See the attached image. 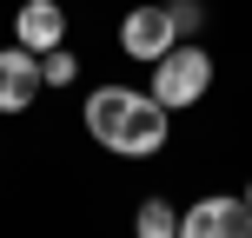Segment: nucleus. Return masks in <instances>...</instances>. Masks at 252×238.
Returning <instances> with one entry per match:
<instances>
[{
	"label": "nucleus",
	"mask_w": 252,
	"mask_h": 238,
	"mask_svg": "<svg viewBox=\"0 0 252 238\" xmlns=\"http://www.w3.org/2000/svg\"><path fill=\"white\" fill-rule=\"evenodd\" d=\"M206 86H213V53L199 47V40H179L166 60H153V100L166 106V113H179V106H199Z\"/></svg>",
	"instance_id": "obj_1"
},
{
	"label": "nucleus",
	"mask_w": 252,
	"mask_h": 238,
	"mask_svg": "<svg viewBox=\"0 0 252 238\" xmlns=\"http://www.w3.org/2000/svg\"><path fill=\"white\" fill-rule=\"evenodd\" d=\"M133 232H139V238H179V212H173L166 199H146L139 218H133Z\"/></svg>",
	"instance_id": "obj_8"
},
{
	"label": "nucleus",
	"mask_w": 252,
	"mask_h": 238,
	"mask_svg": "<svg viewBox=\"0 0 252 238\" xmlns=\"http://www.w3.org/2000/svg\"><path fill=\"white\" fill-rule=\"evenodd\" d=\"M246 205H252V185H246Z\"/></svg>",
	"instance_id": "obj_11"
},
{
	"label": "nucleus",
	"mask_w": 252,
	"mask_h": 238,
	"mask_svg": "<svg viewBox=\"0 0 252 238\" xmlns=\"http://www.w3.org/2000/svg\"><path fill=\"white\" fill-rule=\"evenodd\" d=\"M166 20H173V33H179V40H199L206 7H199V0H166Z\"/></svg>",
	"instance_id": "obj_9"
},
{
	"label": "nucleus",
	"mask_w": 252,
	"mask_h": 238,
	"mask_svg": "<svg viewBox=\"0 0 252 238\" xmlns=\"http://www.w3.org/2000/svg\"><path fill=\"white\" fill-rule=\"evenodd\" d=\"M179 238H252V205L246 199H199L179 212Z\"/></svg>",
	"instance_id": "obj_2"
},
{
	"label": "nucleus",
	"mask_w": 252,
	"mask_h": 238,
	"mask_svg": "<svg viewBox=\"0 0 252 238\" xmlns=\"http://www.w3.org/2000/svg\"><path fill=\"white\" fill-rule=\"evenodd\" d=\"M166 126H173V113H166L153 93H139V106L126 113L120 139H113L106 152H120V159H146V152H159V146H166Z\"/></svg>",
	"instance_id": "obj_4"
},
{
	"label": "nucleus",
	"mask_w": 252,
	"mask_h": 238,
	"mask_svg": "<svg viewBox=\"0 0 252 238\" xmlns=\"http://www.w3.org/2000/svg\"><path fill=\"white\" fill-rule=\"evenodd\" d=\"M133 106H139V93H133V86H100V93L87 100V132L100 139V146H113Z\"/></svg>",
	"instance_id": "obj_7"
},
{
	"label": "nucleus",
	"mask_w": 252,
	"mask_h": 238,
	"mask_svg": "<svg viewBox=\"0 0 252 238\" xmlns=\"http://www.w3.org/2000/svg\"><path fill=\"white\" fill-rule=\"evenodd\" d=\"M173 47H179V33L166 20V7H133L120 20V53L126 60H166Z\"/></svg>",
	"instance_id": "obj_3"
},
{
	"label": "nucleus",
	"mask_w": 252,
	"mask_h": 238,
	"mask_svg": "<svg viewBox=\"0 0 252 238\" xmlns=\"http://www.w3.org/2000/svg\"><path fill=\"white\" fill-rule=\"evenodd\" d=\"M40 53H27V47H7L0 53V113H27V106L40 100Z\"/></svg>",
	"instance_id": "obj_5"
},
{
	"label": "nucleus",
	"mask_w": 252,
	"mask_h": 238,
	"mask_svg": "<svg viewBox=\"0 0 252 238\" xmlns=\"http://www.w3.org/2000/svg\"><path fill=\"white\" fill-rule=\"evenodd\" d=\"M13 33H20L27 53H53L66 40V7L60 0H27V7L13 13Z\"/></svg>",
	"instance_id": "obj_6"
},
{
	"label": "nucleus",
	"mask_w": 252,
	"mask_h": 238,
	"mask_svg": "<svg viewBox=\"0 0 252 238\" xmlns=\"http://www.w3.org/2000/svg\"><path fill=\"white\" fill-rule=\"evenodd\" d=\"M73 73H80V60H73V53H60V47H53V53H40V79H47V86H73Z\"/></svg>",
	"instance_id": "obj_10"
}]
</instances>
